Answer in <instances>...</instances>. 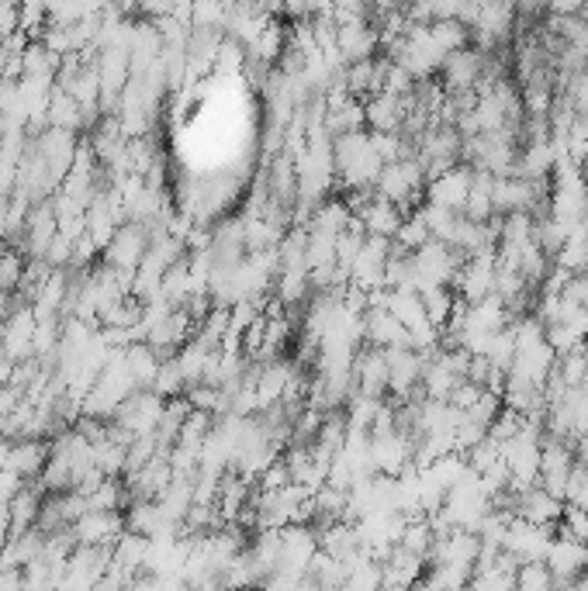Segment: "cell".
I'll return each mask as SVG.
<instances>
[{"label":"cell","instance_id":"ba28073f","mask_svg":"<svg viewBox=\"0 0 588 591\" xmlns=\"http://www.w3.org/2000/svg\"><path fill=\"white\" fill-rule=\"evenodd\" d=\"M163 408H167V401H163L160 395L136 391L129 401L118 408L111 422H115L121 432H129L132 440H139V436H157L160 419H163Z\"/></svg>","mask_w":588,"mask_h":591},{"label":"cell","instance_id":"5bb4252c","mask_svg":"<svg viewBox=\"0 0 588 591\" xmlns=\"http://www.w3.org/2000/svg\"><path fill=\"white\" fill-rule=\"evenodd\" d=\"M484 80V56L478 49H460L443 63V87L450 94H474Z\"/></svg>","mask_w":588,"mask_h":591},{"label":"cell","instance_id":"f1b7e54d","mask_svg":"<svg viewBox=\"0 0 588 591\" xmlns=\"http://www.w3.org/2000/svg\"><path fill=\"white\" fill-rule=\"evenodd\" d=\"M21 32V4H0V45Z\"/></svg>","mask_w":588,"mask_h":591},{"label":"cell","instance_id":"44dd1931","mask_svg":"<svg viewBox=\"0 0 588 591\" xmlns=\"http://www.w3.org/2000/svg\"><path fill=\"white\" fill-rule=\"evenodd\" d=\"M364 336L374 343V350H402L408 346V332L398 319H392L385 308H371L364 315Z\"/></svg>","mask_w":588,"mask_h":591},{"label":"cell","instance_id":"1f68e13d","mask_svg":"<svg viewBox=\"0 0 588 591\" xmlns=\"http://www.w3.org/2000/svg\"><path fill=\"white\" fill-rule=\"evenodd\" d=\"M125 591H157V578H152V574H139Z\"/></svg>","mask_w":588,"mask_h":591},{"label":"cell","instance_id":"2e32d148","mask_svg":"<svg viewBox=\"0 0 588 591\" xmlns=\"http://www.w3.org/2000/svg\"><path fill=\"white\" fill-rule=\"evenodd\" d=\"M516 502L509 505L513 508V516L516 519H523V523H533V526H557L560 523V512H565V502H557V498H550L541 484L536 487H530V492H520V495H513Z\"/></svg>","mask_w":588,"mask_h":591},{"label":"cell","instance_id":"e0dca14e","mask_svg":"<svg viewBox=\"0 0 588 591\" xmlns=\"http://www.w3.org/2000/svg\"><path fill=\"white\" fill-rule=\"evenodd\" d=\"M385 359H388V388L398 398H408L416 384H423L426 356H419L416 350L402 346V350H385Z\"/></svg>","mask_w":588,"mask_h":591},{"label":"cell","instance_id":"d6a6232c","mask_svg":"<svg viewBox=\"0 0 588 591\" xmlns=\"http://www.w3.org/2000/svg\"><path fill=\"white\" fill-rule=\"evenodd\" d=\"M8 212H11V194H4V191H0V233H4Z\"/></svg>","mask_w":588,"mask_h":591},{"label":"cell","instance_id":"7c38bea8","mask_svg":"<svg viewBox=\"0 0 588 591\" xmlns=\"http://www.w3.org/2000/svg\"><path fill=\"white\" fill-rule=\"evenodd\" d=\"M426 578V560L416 554H405L395 547L385 560H381V591H416Z\"/></svg>","mask_w":588,"mask_h":591},{"label":"cell","instance_id":"7402d4cb","mask_svg":"<svg viewBox=\"0 0 588 591\" xmlns=\"http://www.w3.org/2000/svg\"><path fill=\"white\" fill-rule=\"evenodd\" d=\"M97 121V111H84L76 100L66 94V90H53L49 97V128H60V132H81L84 125H94Z\"/></svg>","mask_w":588,"mask_h":591},{"label":"cell","instance_id":"30bf717a","mask_svg":"<svg viewBox=\"0 0 588 591\" xmlns=\"http://www.w3.org/2000/svg\"><path fill=\"white\" fill-rule=\"evenodd\" d=\"M70 533L76 547H115L125 533V512H84Z\"/></svg>","mask_w":588,"mask_h":591},{"label":"cell","instance_id":"d4e9b609","mask_svg":"<svg viewBox=\"0 0 588 591\" xmlns=\"http://www.w3.org/2000/svg\"><path fill=\"white\" fill-rule=\"evenodd\" d=\"M42 554H45V533H39V529L18 533V536H11V544L4 547V554H0V568H4V571H24Z\"/></svg>","mask_w":588,"mask_h":591},{"label":"cell","instance_id":"9a60e30c","mask_svg":"<svg viewBox=\"0 0 588 591\" xmlns=\"http://www.w3.org/2000/svg\"><path fill=\"white\" fill-rule=\"evenodd\" d=\"M536 191L541 184H530L520 173L513 176H495V191H492V204H495V215H526L533 204H536Z\"/></svg>","mask_w":588,"mask_h":591},{"label":"cell","instance_id":"603a6c76","mask_svg":"<svg viewBox=\"0 0 588 591\" xmlns=\"http://www.w3.org/2000/svg\"><path fill=\"white\" fill-rule=\"evenodd\" d=\"M125 529L139 533L146 539H157V536H167V533H181V529H173L167 523L160 502H132L129 508H125Z\"/></svg>","mask_w":588,"mask_h":591},{"label":"cell","instance_id":"7a4b0ae2","mask_svg":"<svg viewBox=\"0 0 588 591\" xmlns=\"http://www.w3.org/2000/svg\"><path fill=\"white\" fill-rule=\"evenodd\" d=\"M374 194L385 197L388 204H395L398 212H413L419 194H426V170L416 157H405L392 166L381 170Z\"/></svg>","mask_w":588,"mask_h":591},{"label":"cell","instance_id":"5b68a950","mask_svg":"<svg viewBox=\"0 0 588 591\" xmlns=\"http://www.w3.org/2000/svg\"><path fill=\"white\" fill-rule=\"evenodd\" d=\"M550 544H554L550 526H533V523L513 519L509 523L505 539H502V554L513 560L516 568H526V563H544Z\"/></svg>","mask_w":588,"mask_h":591},{"label":"cell","instance_id":"3957f363","mask_svg":"<svg viewBox=\"0 0 588 591\" xmlns=\"http://www.w3.org/2000/svg\"><path fill=\"white\" fill-rule=\"evenodd\" d=\"M460 256L443 246V243H426L419 252H413V267H416V291H429V288H453L457 270H460Z\"/></svg>","mask_w":588,"mask_h":591},{"label":"cell","instance_id":"52a82bcc","mask_svg":"<svg viewBox=\"0 0 588 591\" xmlns=\"http://www.w3.org/2000/svg\"><path fill=\"white\" fill-rule=\"evenodd\" d=\"M149 243H152L149 228L136 225V222H125L115 233V239L105 246V267L121 270V273H136L146 260Z\"/></svg>","mask_w":588,"mask_h":591},{"label":"cell","instance_id":"d6986e66","mask_svg":"<svg viewBox=\"0 0 588 591\" xmlns=\"http://www.w3.org/2000/svg\"><path fill=\"white\" fill-rule=\"evenodd\" d=\"M45 464H49V443H42V440H14L4 471L18 474L24 484H29V481H42Z\"/></svg>","mask_w":588,"mask_h":591},{"label":"cell","instance_id":"4316f807","mask_svg":"<svg viewBox=\"0 0 588 591\" xmlns=\"http://www.w3.org/2000/svg\"><path fill=\"white\" fill-rule=\"evenodd\" d=\"M249 53H253V60H257V63H274V60L285 56V53H288V35H285V24L270 21L267 29L260 32V39L249 45Z\"/></svg>","mask_w":588,"mask_h":591},{"label":"cell","instance_id":"4fadbf2b","mask_svg":"<svg viewBox=\"0 0 588 591\" xmlns=\"http://www.w3.org/2000/svg\"><path fill=\"white\" fill-rule=\"evenodd\" d=\"M56 236H60L56 204H53V197H49V201H39L35 208H32V215H29V222H24V236H21V243L29 246L32 260H45V252H49V246L56 243Z\"/></svg>","mask_w":588,"mask_h":591},{"label":"cell","instance_id":"8992f818","mask_svg":"<svg viewBox=\"0 0 588 591\" xmlns=\"http://www.w3.org/2000/svg\"><path fill=\"white\" fill-rule=\"evenodd\" d=\"M471 184H474V170L471 166H450L437 176L426 180V204L432 208H447V212H457L464 215V204H468V194H471Z\"/></svg>","mask_w":588,"mask_h":591},{"label":"cell","instance_id":"83f0119b","mask_svg":"<svg viewBox=\"0 0 588 591\" xmlns=\"http://www.w3.org/2000/svg\"><path fill=\"white\" fill-rule=\"evenodd\" d=\"M21 280H24V260L8 249V246H0V294H11L21 291Z\"/></svg>","mask_w":588,"mask_h":591},{"label":"cell","instance_id":"484cf974","mask_svg":"<svg viewBox=\"0 0 588 591\" xmlns=\"http://www.w3.org/2000/svg\"><path fill=\"white\" fill-rule=\"evenodd\" d=\"M385 312L392 319H398L405 325V332H413L419 325H426V308H423V298L419 291H388L385 294Z\"/></svg>","mask_w":588,"mask_h":591},{"label":"cell","instance_id":"ac0fdd59","mask_svg":"<svg viewBox=\"0 0 588 591\" xmlns=\"http://www.w3.org/2000/svg\"><path fill=\"white\" fill-rule=\"evenodd\" d=\"M353 384H356V395H361V398L381 401V395L388 391V359H385V350H367L364 356H356Z\"/></svg>","mask_w":588,"mask_h":591},{"label":"cell","instance_id":"9c48e42d","mask_svg":"<svg viewBox=\"0 0 588 591\" xmlns=\"http://www.w3.org/2000/svg\"><path fill=\"white\" fill-rule=\"evenodd\" d=\"M544 568L557 584H571L588 571V544H578L571 536H554V544L544 557Z\"/></svg>","mask_w":588,"mask_h":591},{"label":"cell","instance_id":"8fae6325","mask_svg":"<svg viewBox=\"0 0 588 591\" xmlns=\"http://www.w3.org/2000/svg\"><path fill=\"white\" fill-rule=\"evenodd\" d=\"M35 329H39V322H35L32 304L14 308L4 329H0V346H4V353L14 359V364H29L35 356Z\"/></svg>","mask_w":588,"mask_h":591},{"label":"cell","instance_id":"ffe728a7","mask_svg":"<svg viewBox=\"0 0 588 591\" xmlns=\"http://www.w3.org/2000/svg\"><path fill=\"white\" fill-rule=\"evenodd\" d=\"M146 557H149V539L125 529L118 536V544L111 547V568L121 571L129 581H136L139 574H146Z\"/></svg>","mask_w":588,"mask_h":591},{"label":"cell","instance_id":"6da1fadb","mask_svg":"<svg viewBox=\"0 0 588 591\" xmlns=\"http://www.w3.org/2000/svg\"><path fill=\"white\" fill-rule=\"evenodd\" d=\"M332 160H336V176L353 194H371L381 170H385V163L374 152L371 136L364 132H353L332 142Z\"/></svg>","mask_w":588,"mask_h":591},{"label":"cell","instance_id":"cb8c5ba5","mask_svg":"<svg viewBox=\"0 0 588 591\" xmlns=\"http://www.w3.org/2000/svg\"><path fill=\"white\" fill-rule=\"evenodd\" d=\"M42 502H45V492L42 484H24L18 498L8 505V519H11V536L18 533H29L39 526V516H42Z\"/></svg>","mask_w":588,"mask_h":591},{"label":"cell","instance_id":"4dcf8cb0","mask_svg":"<svg viewBox=\"0 0 588 591\" xmlns=\"http://www.w3.org/2000/svg\"><path fill=\"white\" fill-rule=\"evenodd\" d=\"M11 544V519H8V508H0V554Z\"/></svg>","mask_w":588,"mask_h":591},{"label":"cell","instance_id":"277c9868","mask_svg":"<svg viewBox=\"0 0 588 591\" xmlns=\"http://www.w3.org/2000/svg\"><path fill=\"white\" fill-rule=\"evenodd\" d=\"M495 277H499V260L495 252H481V256H468L464 264L457 270L453 280V294L457 301L464 304H478V301H489L495 298Z\"/></svg>","mask_w":588,"mask_h":591},{"label":"cell","instance_id":"f546056e","mask_svg":"<svg viewBox=\"0 0 588 591\" xmlns=\"http://www.w3.org/2000/svg\"><path fill=\"white\" fill-rule=\"evenodd\" d=\"M21 487H24V481H21L18 474H11V471H0V508H8V505L18 498Z\"/></svg>","mask_w":588,"mask_h":591}]
</instances>
